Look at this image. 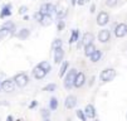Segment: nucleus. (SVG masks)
I'll return each instance as SVG.
<instances>
[{
    "mask_svg": "<svg viewBox=\"0 0 127 121\" xmlns=\"http://www.w3.org/2000/svg\"><path fill=\"white\" fill-rule=\"evenodd\" d=\"M6 121H14V117H13L11 115H9V116L6 117Z\"/></svg>",
    "mask_w": 127,
    "mask_h": 121,
    "instance_id": "c9c22d12",
    "label": "nucleus"
},
{
    "mask_svg": "<svg viewBox=\"0 0 127 121\" xmlns=\"http://www.w3.org/2000/svg\"><path fill=\"white\" fill-rule=\"evenodd\" d=\"M37 106H38V102L35 101V100L32 101V102L29 103V109H34V107H37Z\"/></svg>",
    "mask_w": 127,
    "mask_h": 121,
    "instance_id": "72a5a7b5",
    "label": "nucleus"
},
{
    "mask_svg": "<svg viewBox=\"0 0 127 121\" xmlns=\"http://www.w3.org/2000/svg\"><path fill=\"white\" fill-rule=\"evenodd\" d=\"M76 116H77V117H78L81 121H87V120H88V117H87L86 112H84L83 110H81V109L76 110Z\"/></svg>",
    "mask_w": 127,
    "mask_h": 121,
    "instance_id": "393cba45",
    "label": "nucleus"
},
{
    "mask_svg": "<svg viewBox=\"0 0 127 121\" xmlns=\"http://www.w3.org/2000/svg\"><path fill=\"white\" fill-rule=\"evenodd\" d=\"M43 15H44V14H42V13L38 10V11H35V13H34L33 18H34L35 20H37V22H39V23H40V20H42V18H43Z\"/></svg>",
    "mask_w": 127,
    "mask_h": 121,
    "instance_id": "c756f323",
    "label": "nucleus"
},
{
    "mask_svg": "<svg viewBox=\"0 0 127 121\" xmlns=\"http://www.w3.org/2000/svg\"><path fill=\"white\" fill-rule=\"evenodd\" d=\"M38 66L42 68V70H44L47 73H49V72H50V70H52L50 63H49V62H47V61H42V62H39V63H38Z\"/></svg>",
    "mask_w": 127,
    "mask_h": 121,
    "instance_id": "b1692460",
    "label": "nucleus"
},
{
    "mask_svg": "<svg viewBox=\"0 0 127 121\" xmlns=\"http://www.w3.org/2000/svg\"><path fill=\"white\" fill-rule=\"evenodd\" d=\"M64 27H65V22H64V19L58 20V23H57V29H58V32H62V30L64 29Z\"/></svg>",
    "mask_w": 127,
    "mask_h": 121,
    "instance_id": "7c9ffc66",
    "label": "nucleus"
},
{
    "mask_svg": "<svg viewBox=\"0 0 127 121\" xmlns=\"http://www.w3.org/2000/svg\"><path fill=\"white\" fill-rule=\"evenodd\" d=\"M9 36H14V34H13V32L9 29V28H6V27H1V28H0V42H1V40H4L5 38H8Z\"/></svg>",
    "mask_w": 127,
    "mask_h": 121,
    "instance_id": "f3484780",
    "label": "nucleus"
},
{
    "mask_svg": "<svg viewBox=\"0 0 127 121\" xmlns=\"http://www.w3.org/2000/svg\"><path fill=\"white\" fill-rule=\"evenodd\" d=\"M29 36H30V29H29V28H22V29H19V30L15 33V37H16L18 39H20V40L28 39Z\"/></svg>",
    "mask_w": 127,
    "mask_h": 121,
    "instance_id": "4468645a",
    "label": "nucleus"
},
{
    "mask_svg": "<svg viewBox=\"0 0 127 121\" xmlns=\"http://www.w3.org/2000/svg\"><path fill=\"white\" fill-rule=\"evenodd\" d=\"M96 23L97 25L99 27H104L110 23V15H108L107 11H101L98 15H97V19H96Z\"/></svg>",
    "mask_w": 127,
    "mask_h": 121,
    "instance_id": "0eeeda50",
    "label": "nucleus"
},
{
    "mask_svg": "<svg viewBox=\"0 0 127 121\" xmlns=\"http://www.w3.org/2000/svg\"><path fill=\"white\" fill-rule=\"evenodd\" d=\"M84 112H86L88 119H95L96 117V107L92 105V103H88V105L86 106Z\"/></svg>",
    "mask_w": 127,
    "mask_h": 121,
    "instance_id": "dca6fc26",
    "label": "nucleus"
},
{
    "mask_svg": "<svg viewBox=\"0 0 127 121\" xmlns=\"http://www.w3.org/2000/svg\"><path fill=\"white\" fill-rule=\"evenodd\" d=\"M97 38H98V40L101 43H107L108 40L111 39V32H110V29H102V30H99Z\"/></svg>",
    "mask_w": 127,
    "mask_h": 121,
    "instance_id": "9b49d317",
    "label": "nucleus"
},
{
    "mask_svg": "<svg viewBox=\"0 0 127 121\" xmlns=\"http://www.w3.org/2000/svg\"><path fill=\"white\" fill-rule=\"evenodd\" d=\"M56 90H57V84L56 83H48L43 88V91H45V92H54Z\"/></svg>",
    "mask_w": 127,
    "mask_h": 121,
    "instance_id": "bb28decb",
    "label": "nucleus"
},
{
    "mask_svg": "<svg viewBox=\"0 0 127 121\" xmlns=\"http://www.w3.org/2000/svg\"><path fill=\"white\" fill-rule=\"evenodd\" d=\"M93 121H101V120H98V119H96V120H93Z\"/></svg>",
    "mask_w": 127,
    "mask_h": 121,
    "instance_id": "79ce46f5",
    "label": "nucleus"
},
{
    "mask_svg": "<svg viewBox=\"0 0 127 121\" xmlns=\"http://www.w3.org/2000/svg\"><path fill=\"white\" fill-rule=\"evenodd\" d=\"M64 106H65V109H68V110L74 109V107L77 106V97L73 96V95L67 96L65 100H64Z\"/></svg>",
    "mask_w": 127,
    "mask_h": 121,
    "instance_id": "9d476101",
    "label": "nucleus"
},
{
    "mask_svg": "<svg viewBox=\"0 0 127 121\" xmlns=\"http://www.w3.org/2000/svg\"><path fill=\"white\" fill-rule=\"evenodd\" d=\"M52 23H53V16H52L50 14H44L39 24L43 25V27H49Z\"/></svg>",
    "mask_w": 127,
    "mask_h": 121,
    "instance_id": "a211bd4d",
    "label": "nucleus"
},
{
    "mask_svg": "<svg viewBox=\"0 0 127 121\" xmlns=\"http://www.w3.org/2000/svg\"><path fill=\"white\" fill-rule=\"evenodd\" d=\"M89 11L92 13V14L96 11V5H95V4H92V5H91V10H89Z\"/></svg>",
    "mask_w": 127,
    "mask_h": 121,
    "instance_id": "f704fd0d",
    "label": "nucleus"
},
{
    "mask_svg": "<svg viewBox=\"0 0 127 121\" xmlns=\"http://www.w3.org/2000/svg\"><path fill=\"white\" fill-rule=\"evenodd\" d=\"M0 91H1V80H0Z\"/></svg>",
    "mask_w": 127,
    "mask_h": 121,
    "instance_id": "ea45409f",
    "label": "nucleus"
},
{
    "mask_svg": "<svg viewBox=\"0 0 127 121\" xmlns=\"http://www.w3.org/2000/svg\"><path fill=\"white\" fill-rule=\"evenodd\" d=\"M84 83H86V75L83 72H78L76 78H74V87L76 88H81Z\"/></svg>",
    "mask_w": 127,
    "mask_h": 121,
    "instance_id": "2eb2a0df",
    "label": "nucleus"
},
{
    "mask_svg": "<svg viewBox=\"0 0 127 121\" xmlns=\"http://www.w3.org/2000/svg\"><path fill=\"white\" fill-rule=\"evenodd\" d=\"M77 1H78V0H70V4H72V5H76Z\"/></svg>",
    "mask_w": 127,
    "mask_h": 121,
    "instance_id": "4c0bfd02",
    "label": "nucleus"
},
{
    "mask_svg": "<svg viewBox=\"0 0 127 121\" xmlns=\"http://www.w3.org/2000/svg\"><path fill=\"white\" fill-rule=\"evenodd\" d=\"M42 116H43V119H49V116H50V110L43 109V110H42Z\"/></svg>",
    "mask_w": 127,
    "mask_h": 121,
    "instance_id": "2f4dec72",
    "label": "nucleus"
},
{
    "mask_svg": "<svg viewBox=\"0 0 127 121\" xmlns=\"http://www.w3.org/2000/svg\"><path fill=\"white\" fill-rule=\"evenodd\" d=\"M126 117H127V116H126Z\"/></svg>",
    "mask_w": 127,
    "mask_h": 121,
    "instance_id": "37998d69",
    "label": "nucleus"
},
{
    "mask_svg": "<svg viewBox=\"0 0 127 121\" xmlns=\"http://www.w3.org/2000/svg\"><path fill=\"white\" fill-rule=\"evenodd\" d=\"M77 4H78V5H84V1H83V0H78Z\"/></svg>",
    "mask_w": 127,
    "mask_h": 121,
    "instance_id": "e433bc0d",
    "label": "nucleus"
},
{
    "mask_svg": "<svg viewBox=\"0 0 127 121\" xmlns=\"http://www.w3.org/2000/svg\"><path fill=\"white\" fill-rule=\"evenodd\" d=\"M32 73H33V77L35 78V80H43L48 73L44 71V70H42V68L37 64L34 68H33V71H32Z\"/></svg>",
    "mask_w": 127,
    "mask_h": 121,
    "instance_id": "f8f14e48",
    "label": "nucleus"
},
{
    "mask_svg": "<svg viewBox=\"0 0 127 121\" xmlns=\"http://www.w3.org/2000/svg\"><path fill=\"white\" fill-rule=\"evenodd\" d=\"M63 58H64V49H63V47L53 49V59H54V63H56V64H61L63 62Z\"/></svg>",
    "mask_w": 127,
    "mask_h": 121,
    "instance_id": "6e6552de",
    "label": "nucleus"
},
{
    "mask_svg": "<svg viewBox=\"0 0 127 121\" xmlns=\"http://www.w3.org/2000/svg\"><path fill=\"white\" fill-rule=\"evenodd\" d=\"M58 105H59L58 98L57 97H50V100H49V110L50 111H56L58 109Z\"/></svg>",
    "mask_w": 127,
    "mask_h": 121,
    "instance_id": "5701e85b",
    "label": "nucleus"
},
{
    "mask_svg": "<svg viewBox=\"0 0 127 121\" xmlns=\"http://www.w3.org/2000/svg\"><path fill=\"white\" fill-rule=\"evenodd\" d=\"M14 82L16 84V87H19V88H24L25 86L29 83V76L24 72H20V73H16L14 77Z\"/></svg>",
    "mask_w": 127,
    "mask_h": 121,
    "instance_id": "7ed1b4c3",
    "label": "nucleus"
},
{
    "mask_svg": "<svg viewBox=\"0 0 127 121\" xmlns=\"http://www.w3.org/2000/svg\"><path fill=\"white\" fill-rule=\"evenodd\" d=\"M68 67H69V63H68L67 61H63V62L61 63V68H59V77H61V78H62L64 75H67Z\"/></svg>",
    "mask_w": 127,
    "mask_h": 121,
    "instance_id": "412c9836",
    "label": "nucleus"
},
{
    "mask_svg": "<svg viewBox=\"0 0 127 121\" xmlns=\"http://www.w3.org/2000/svg\"><path fill=\"white\" fill-rule=\"evenodd\" d=\"M11 9H13V6H11V4L10 3H8V4H5V5H3V8H1V10H0V19H5V18H9V16L11 15Z\"/></svg>",
    "mask_w": 127,
    "mask_h": 121,
    "instance_id": "ddd939ff",
    "label": "nucleus"
},
{
    "mask_svg": "<svg viewBox=\"0 0 127 121\" xmlns=\"http://www.w3.org/2000/svg\"><path fill=\"white\" fill-rule=\"evenodd\" d=\"M79 40V30L78 29H73L70 33V37H69V44H73Z\"/></svg>",
    "mask_w": 127,
    "mask_h": 121,
    "instance_id": "aec40b11",
    "label": "nucleus"
},
{
    "mask_svg": "<svg viewBox=\"0 0 127 121\" xmlns=\"http://www.w3.org/2000/svg\"><path fill=\"white\" fill-rule=\"evenodd\" d=\"M27 11H28V6H25V5H22L20 8H19V14H27Z\"/></svg>",
    "mask_w": 127,
    "mask_h": 121,
    "instance_id": "473e14b6",
    "label": "nucleus"
},
{
    "mask_svg": "<svg viewBox=\"0 0 127 121\" xmlns=\"http://www.w3.org/2000/svg\"><path fill=\"white\" fill-rule=\"evenodd\" d=\"M97 48H96V45H95V43H91V44H88V45H86L84 47V56L86 57H91L93 53H95V50H96Z\"/></svg>",
    "mask_w": 127,
    "mask_h": 121,
    "instance_id": "6ab92c4d",
    "label": "nucleus"
},
{
    "mask_svg": "<svg viewBox=\"0 0 127 121\" xmlns=\"http://www.w3.org/2000/svg\"><path fill=\"white\" fill-rule=\"evenodd\" d=\"M118 3V0H106V5L108 8H115Z\"/></svg>",
    "mask_w": 127,
    "mask_h": 121,
    "instance_id": "c85d7f7f",
    "label": "nucleus"
},
{
    "mask_svg": "<svg viewBox=\"0 0 127 121\" xmlns=\"http://www.w3.org/2000/svg\"><path fill=\"white\" fill-rule=\"evenodd\" d=\"M56 15H57V19H58V20H62V19H64V18H65V15H67V10H65V9L57 10Z\"/></svg>",
    "mask_w": 127,
    "mask_h": 121,
    "instance_id": "cd10ccee",
    "label": "nucleus"
},
{
    "mask_svg": "<svg viewBox=\"0 0 127 121\" xmlns=\"http://www.w3.org/2000/svg\"><path fill=\"white\" fill-rule=\"evenodd\" d=\"M63 47V40L61 38H56L52 43V49H56V48H61Z\"/></svg>",
    "mask_w": 127,
    "mask_h": 121,
    "instance_id": "a878e982",
    "label": "nucleus"
},
{
    "mask_svg": "<svg viewBox=\"0 0 127 121\" xmlns=\"http://www.w3.org/2000/svg\"><path fill=\"white\" fill-rule=\"evenodd\" d=\"M93 40H95V36H93V33H91V32H86V33L83 34V36H82V38L79 39L77 48H81L82 45H83V47H86V45H88V44H91V43H93Z\"/></svg>",
    "mask_w": 127,
    "mask_h": 121,
    "instance_id": "39448f33",
    "label": "nucleus"
},
{
    "mask_svg": "<svg viewBox=\"0 0 127 121\" xmlns=\"http://www.w3.org/2000/svg\"><path fill=\"white\" fill-rule=\"evenodd\" d=\"M101 57H102V52H101L99 49H96L95 53L89 57V61L92 62V63H97V62L101 59Z\"/></svg>",
    "mask_w": 127,
    "mask_h": 121,
    "instance_id": "4be33fe9",
    "label": "nucleus"
},
{
    "mask_svg": "<svg viewBox=\"0 0 127 121\" xmlns=\"http://www.w3.org/2000/svg\"><path fill=\"white\" fill-rule=\"evenodd\" d=\"M83 1H84V4H87V3H91L92 0H83Z\"/></svg>",
    "mask_w": 127,
    "mask_h": 121,
    "instance_id": "58836bf2",
    "label": "nucleus"
},
{
    "mask_svg": "<svg viewBox=\"0 0 127 121\" xmlns=\"http://www.w3.org/2000/svg\"><path fill=\"white\" fill-rule=\"evenodd\" d=\"M16 84L14 82V78H5L4 81H1V91L6 92V93H10L15 90Z\"/></svg>",
    "mask_w": 127,
    "mask_h": 121,
    "instance_id": "20e7f679",
    "label": "nucleus"
},
{
    "mask_svg": "<svg viewBox=\"0 0 127 121\" xmlns=\"http://www.w3.org/2000/svg\"><path fill=\"white\" fill-rule=\"evenodd\" d=\"M115 36L117 38H123L127 36V24L126 23H120L115 28Z\"/></svg>",
    "mask_w": 127,
    "mask_h": 121,
    "instance_id": "1a4fd4ad",
    "label": "nucleus"
},
{
    "mask_svg": "<svg viewBox=\"0 0 127 121\" xmlns=\"http://www.w3.org/2000/svg\"><path fill=\"white\" fill-rule=\"evenodd\" d=\"M78 71L76 70V68H72V70H69L63 80V84H64V88L65 90H72L74 87V78L77 76Z\"/></svg>",
    "mask_w": 127,
    "mask_h": 121,
    "instance_id": "f257e3e1",
    "label": "nucleus"
},
{
    "mask_svg": "<svg viewBox=\"0 0 127 121\" xmlns=\"http://www.w3.org/2000/svg\"><path fill=\"white\" fill-rule=\"evenodd\" d=\"M44 121H50V119H44Z\"/></svg>",
    "mask_w": 127,
    "mask_h": 121,
    "instance_id": "a19ab883",
    "label": "nucleus"
},
{
    "mask_svg": "<svg viewBox=\"0 0 127 121\" xmlns=\"http://www.w3.org/2000/svg\"><path fill=\"white\" fill-rule=\"evenodd\" d=\"M39 11L42 14H50V15L52 14H56L57 13V5H54L52 3H44V4L40 5Z\"/></svg>",
    "mask_w": 127,
    "mask_h": 121,
    "instance_id": "423d86ee",
    "label": "nucleus"
},
{
    "mask_svg": "<svg viewBox=\"0 0 127 121\" xmlns=\"http://www.w3.org/2000/svg\"><path fill=\"white\" fill-rule=\"evenodd\" d=\"M116 76H117L116 70H113V68H106V70H103V71L99 73V80H101L103 83H107V82L113 81Z\"/></svg>",
    "mask_w": 127,
    "mask_h": 121,
    "instance_id": "f03ea898",
    "label": "nucleus"
}]
</instances>
